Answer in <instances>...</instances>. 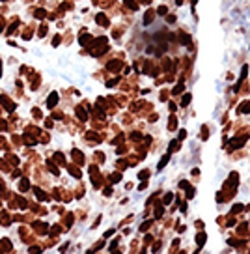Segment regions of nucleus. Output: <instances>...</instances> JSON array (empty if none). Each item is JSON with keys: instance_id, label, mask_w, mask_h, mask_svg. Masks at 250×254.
<instances>
[{"instance_id": "f257e3e1", "label": "nucleus", "mask_w": 250, "mask_h": 254, "mask_svg": "<svg viewBox=\"0 0 250 254\" xmlns=\"http://www.w3.org/2000/svg\"><path fill=\"white\" fill-rule=\"evenodd\" d=\"M244 142H246V136H241V138H233V140H230V148H232V150H235V148L243 146Z\"/></svg>"}, {"instance_id": "f03ea898", "label": "nucleus", "mask_w": 250, "mask_h": 254, "mask_svg": "<svg viewBox=\"0 0 250 254\" xmlns=\"http://www.w3.org/2000/svg\"><path fill=\"white\" fill-rule=\"evenodd\" d=\"M88 43H92V36H88V34L80 36V45H88Z\"/></svg>"}, {"instance_id": "7ed1b4c3", "label": "nucleus", "mask_w": 250, "mask_h": 254, "mask_svg": "<svg viewBox=\"0 0 250 254\" xmlns=\"http://www.w3.org/2000/svg\"><path fill=\"white\" fill-rule=\"evenodd\" d=\"M168 159H170V153H166V155H164V157L161 159V163H159V170L166 166V163H168Z\"/></svg>"}, {"instance_id": "20e7f679", "label": "nucleus", "mask_w": 250, "mask_h": 254, "mask_svg": "<svg viewBox=\"0 0 250 254\" xmlns=\"http://www.w3.org/2000/svg\"><path fill=\"white\" fill-rule=\"evenodd\" d=\"M151 21H153V11H148V13H146V17H144V25H149Z\"/></svg>"}, {"instance_id": "39448f33", "label": "nucleus", "mask_w": 250, "mask_h": 254, "mask_svg": "<svg viewBox=\"0 0 250 254\" xmlns=\"http://www.w3.org/2000/svg\"><path fill=\"white\" fill-rule=\"evenodd\" d=\"M125 6H127L129 9H136V8H138V4L133 2V0H125Z\"/></svg>"}, {"instance_id": "423d86ee", "label": "nucleus", "mask_w": 250, "mask_h": 254, "mask_svg": "<svg viewBox=\"0 0 250 254\" xmlns=\"http://www.w3.org/2000/svg\"><path fill=\"white\" fill-rule=\"evenodd\" d=\"M97 23H99V25H107L108 21H107V17L103 15V13H99V15H97Z\"/></svg>"}, {"instance_id": "0eeeda50", "label": "nucleus", "mask_w": 250, "mask_h": 254, "mask_svg": "<svg viewBox=\"0 0 250 254\" xmlns=\"http://www.w3.org/2000/svg\"><path fill=\"white\" fill-rule=\"evenodd\" d=\"M56 99H58V94H51V97H49V107H54Z\"/></svg>"}, {"instance_id": "6e6552de", "label": "nucleus", "mask_w": 250, "mask_h": 254, "mask_svg": "<svg viewBox=\"0 0 250 254\" xmlns=\"http://www.w3.org/2000/svg\"><path fill=\"white\" fill-rule=\"evenodd\" d=\"M241 112H244V114H248V112H250V101H248V103H243Z\"/></svg>"}, {"instance_id": "1a4fd4ad", "label": "nucleus", "mask_w": 250, "mask_h": 254, "mask_svg": "<svg viewBox=\"0 0 250 254\" xmlns=\"http://www.w3.org/2000/svg\"><path fill=\"white\" fill-rule=\"evenodd\" d=\"M121 67V62H112V64H108V69H119Z\"/></svg>"}, {"instance_id": "9d476101", "label": "nucleus", "mask_w": 250, "mask_h": 254, "mask_svg": "<svg viewBox=\"0 0 250 254\" xmlns=\"http://www.w3.org/2000/svg\"><path fill=\"white\" fill-rule=\"evenodd\" d=\"M196 241H198V245L202 247V245L205 243V234H198V237H196Z\"/></svg>"}, {"instance_id": "9b49d317", "label": "nucleus", "mask_w": 250, "mask_h": 254, "mask_svg": "<svg viewBox=\"0 0 250 254\" xmlns=\"http://www.w3.org/2000/svg\"><path fill=\"white\" fill-rule=\"evenodd\" d=\"M191 103V94H187L185 97H183V101H181V105H183V107H187V105H189Z\"/></svg>"}, {"instance_id": "f8f14e48", "label": "nucleus", "mask_w": 250, "mask_h": 254, "mask_svg": "<svg viewBox=\"0 0 250 254\" xmlns=\"http://www.w3.org/2000/svg\"><path fill=\"white\" fill-rule=\"evenodd\" d=\"M181 43H183V45H185V43L191 45V37H189V36H181Z\"/></svg>"}, {"instance_id": "ddd939ff", "label": "nucleus", "mask_w": 250, "mask_h": 254, "mask_svg": "<svg viewBox=\"0 0 250 254\" xmlns=\"http://www.w3.org/2000/svg\"><path fill=\"white\" fill-rule=\"evenodd\" d=\"M168 127H170V129H176V127H177V121H176V118H172V120H170Z\"/></svg>"}, {"instance_id": "4468645a", "label": "nucleus", "mask_w": 250, "mask_h": 254, "mask_svg": "<svg viewBox=\"0 0 250 254\" xmlns=\"http://www.w3.org/2000/svg\"><path fill=\"white\" fill-rule=\"evenodd\" d=\"M157 13H159V15H166V13H168V9H166L164 6H161V8L157 9Z\"/></svg>"}, {"instance_id": "2eb2a0df", "label": "nucleus", "mask_w": 250, "mask_h": 254, "mask_svg": "<svg viewBox=\"0 0 250 254\" xmlns=\"http://www.w3.org/2000/svg\"><path fill=\"white\" fill-rule=\"evenodd\" d=\"M36 17H37V19H43V17H45V11H43V9H37V11H36Z\"/></svg>"}, {"instance_id": "dca6fc26", "label": "nucleus", "mask_w": 250, "mask_h": 254, "mask_svg": "<svg viewBox=\"0 0 250 254\" xmlns=\"http://www.w3.org/2000/svg\"><path fill=\"white\" fill-rule=\"evenodd\" d=\"M177 146H179V140H172V144H170L172 152H174V150H177Z\"/></svg>"}, {"instance_id": "f3484780", "label": "nucleus", "mask_w": 250, "mask_h": 254, "mask_svg": "<svg viewBox=\"0 0 250 254\" xmlns=\"http://www.w3.org/2000/svg\"><path fill=\"white\" fill-rule=\"evenodd\" d=\"M172 200H174V196H172V194H166V196H164V204H170Z\"/></svg>"}, {"instance_id": "a211bd4d", "label": "nucleus", "mask_w": 250, "mask_h": 254, "mask_svg": "<svg viewBox=\"0 0 250 254\" xmlns=\"http://www.w3.org/2000/svg\"><path fill=\"white\" fill-rule=\"evenodd\" d=\"M181 90H183V82H181V84H177V86L174 88V94H179Z\"/></svg>"}, {"instance_id": "6ab92c4d", "label": "nucleus", "mask_w": 250, "mask_h": 254, "mask_svg": "<svg viewBox=\"0 0 250 254\" xmlns=\"http://www.w3.org/2000/svg\"><path fill=\"white\" fill-rule=\"evenodd\" d=\"M241 209H243V206H241V204H235V206H233V213H239Z\"/></svg>"}, {"instance_id": "aec40b11", "label": "nucleus", "mask_w": 250, "mask_h": 254, "mask_svg": "<svg viewBox=\"0 0 250 254\" xmlns=\"http://www.w3.org/2000/svg\"><path fill=\"white\" fill-rule=\"evenodd\" d=\"M166 21H168V23H176V17H174V15H168V17H166Z\"/></svg>"}, {"instance_id": "412c9836", "label": "nucleus", "mask_w": 250, "mask_h": 254, "mask_svg": "<svg viewBox=\"0 0 250 254\" xmlns=\"http://www.w3.org/2000/svg\"><path fill=\"white\" fill-rule=\"evenodd\" d=\"M185 135H187L185 131H179V136H177V140H183V138H185Z\"/></svg>"}, {"instance_id": "4be33fe9", "label": "nucleus", "mask_w": 250, "mask_h": 254, "mask_svg": "<svg viewBox=\"0 0 250 254\" xmlns=\"http://www.w3.org/2000/svg\"><path fill=\"white\" fill-rule=\"evenodd\" d=\"M52 43H54V47H56V45L60 43V36H56V37H54V41H52Z\"/></svg>"}, {"instance_id": "5701e85b", "label": "nucleus", "mask_w": 250, "mask_h": 254, "mask_svg": "<svg viewBox=\"0 0 250 254\" xmlns=\"http://www.w3.org/2000/svg\"><path fill=\"white\" fill-rule=\"evenodd\" d=\"M112 181H119V174H114V176H112Z\"/></svg>"}, {"instance_id": "b1692460", "label": "nucleus", "mask_w": 250, "mask_h": 254, "mask_svg": "<svg viewBox=\"0 0 250 254\" xmlns=\"http://www.w3.org/2000/svg\"><path fill=\"white\" fill-rule=\"evenodd\" d=\"M142 2H146V4H148V2H149V0H142Z\"/></svg>"}]
</instances>
